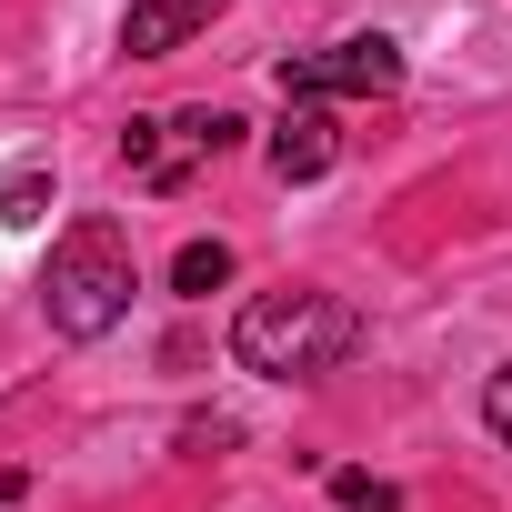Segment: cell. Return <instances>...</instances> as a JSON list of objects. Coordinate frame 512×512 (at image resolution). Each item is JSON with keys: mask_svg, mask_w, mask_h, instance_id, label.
I'll return each mask as SVG.
<instances>
[{"mask_svg": "<svg viewBox=\"0 0 512 512\" xmlns=\"http://www.w3.org/2000/svg\"><path fill=\"white\" fill-rule=\"evenodd\" d=\"M332 151H342L332 111H322V101H292V111H282V131H272V171H282V181H322V171H332Z\"/></svg>", "mask_w": 512, "mask_h": 512, "instance_id": "5b68a950", "label": "cell"}, {"mask_svg": "<svg viewBox=\"0 0 512 512\" xmlns=\"http://www.w3.org/2000/svg\"><path fill=\"white\" fill-rule=\"evenodd\" d=\"M41 201H51V171H41V161H21V171H11V191H0V221L31 231V221H41Z\"/></svg>", "mask_w": 512, "mask_h": 512, "instance_id": "ba28073f", "label": "cell"}, {"mask_svg": "<svg viewBox=\"0 0 512 512\" xmlns=\"http://www.w3.org/2000/svg\"><path fill=\"white\" fill-rule=\"evenodd\" d=\"M191 161H201V151L181 141V121H131V131H121V171H131L141 191H181Z\"/></svg>", "mask_w": 512, "mask_h": 512, "instance_id": "277c9868", "label": "cell"}, {"mask_svg": "<svg viewBox=\"0 0 512 512\" xmlns=\"http://www.w3.org/2000/svg\"><path fill=\"white\" fill-rule=\"evenodd\" d=\"M332 512H402V492L382 472H332Z\"/></svg>", "mask_w": 512, "mask_h": 512, "instance_id": "9c48e42d", "label": "cell"}, {"mask_svg": "<svg viewBox=\"0 0 512 512\" xmlns=\"http://www.w3.org/2000/svg\"><path fill=\"white\" fill-rule=\"evenodd\" d=\"M221 282H231V241H181L171 292H181V302H201V292H221Z\"/></svg>", "mask_w": 512, "mask_h": 512, "instance_id": "52a82bcc", "label": "cell"}, {"mask_svg": "<svg viewBox=\"0 0 512 512\" xmlns=\"http://www.w3.org/2000/svg\"><path fill=\"white\" fill-rule=\"evenodd\" d=\"M352 342H362V312L332 292H262L231 322V362L262 382H312V372L352 362Z\"/></svg>", "mask_w": 512, "mask_h": 512, "instance_id": "6da1fadb", "label": "cell"}, {"mask_svg": "<svg viewBox=\"0 0 512 512\" xmlns=\"http://www.w3.org/2000/svg\"><path fill=\"white\" fill-rule=\"evenodd\" d=\"M482 422H492V432H502V442H512V362H502V372H492V382H482Z\"/></svg>", "mask_w": 512, "mask_h": 512, "instance_id": "30bf717a", "label": "cell"}, {"mask_svg": "<svg viewBox=\"0 0 512 512\" xmlns=\"http://www.w3.org/2000/svg\"><path fill=\"white\" fill-rule=\"evenodd\" d=\"M372 91H402V41H382V31L282 61V101H372Z\"/></svg>", "mask_w": 512, "mask_h": 512, "instance_id": "3957f363", "label": "cell"}, {"mask_svg": "<svg viewBox=\"0 0 512 512\" xmlns=\"http://www.w3.org/2000/svg\"><path fill=\"white\" fill-rule=\"evenodd\" d=\"M211 11H221V0H131L121 51H131V61H161V51H181V41H191Z\"/></svg>", "mask_w": 512, "mask_h": 512, "instance_id": "8992f818", "label": "cell"}, {"mask_svg": "<svg viewBox=\"0 0 512 512\" xmlns=\"http://www.w3.org/2000/svg\"><path fill=\"white\" fill-rule=\"evenodd\" d=\"M21 492H31V482H21V472H0V512H11V502H21Z\"/></svg>", "mask_w": 512, "mask_h": 512, "instance_id": "8fae6325", "label": "cell"}, {"mask_svg": "<svg viewBox=\"0 0 512 512\" xmlns=\"http://www.w3.org/2000/svg\"><path fill=\"white\" fill-rule=\"evenodd\" d=\"M121 312H131V231L91 211L51 251V332L61 342H101Z\"/></svg>", "mask_w": 512, "mask_h": 512, "instance_id": "7a4b0ae2", "label": "cell"}]
</instances>
